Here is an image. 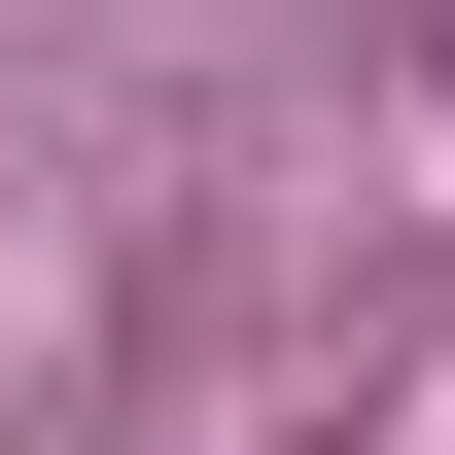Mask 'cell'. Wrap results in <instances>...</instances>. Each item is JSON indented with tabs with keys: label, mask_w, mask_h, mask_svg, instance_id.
Wrapping results in <instances>:
<instances>
[]
</instances>
